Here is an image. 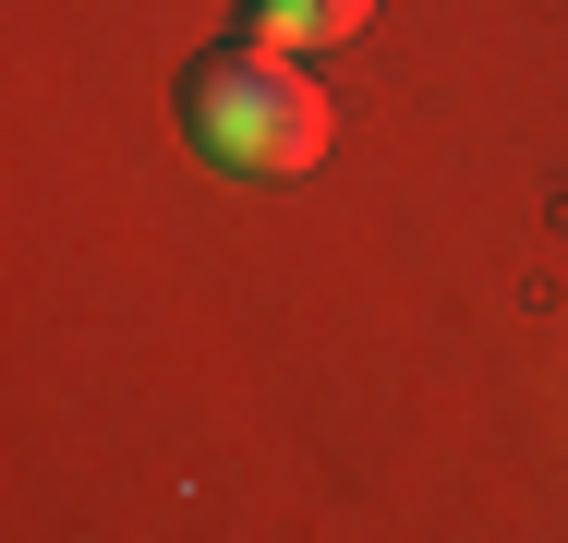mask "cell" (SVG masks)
I'll return each mask as SVG.
<instances>
[{"label": "cell", "mask_w": 568, "mask_h": 543, "mask_svg": "<svg viewBox=\"0 0 568 543\" xmlns=\"http://www.w3.org/2000/svg\"><path fill=\"white\" fill-rule=\"evenodd\" d=\"M375 0H254V37L266 49H327V37H363Z\"/></svg>", "instance_id": "7a4b0ae2"}, {"label": "cell", "mask_w": 568, "mask_h": 543, "mask_svg": "<svg viewBox=\"0 0 568 543\" xmlns=\"http://www.w3.org/2000/svg\"><path fill=\"white\" fill-rule=\"evenodd\" d=\"M182 121H194V145H206L219 170H315V145H327V98H315L266 37H242V49H219V61H194Z\"/></svg>", "instance_id": "6da1fadb"}]
</instances>
